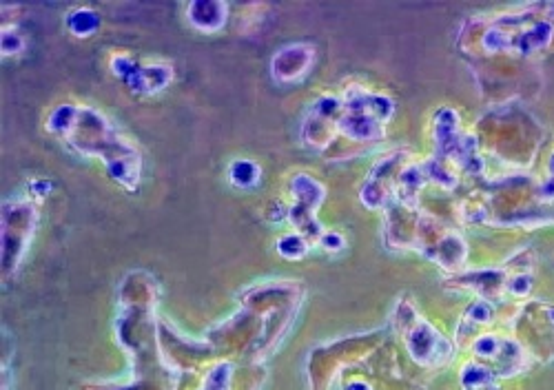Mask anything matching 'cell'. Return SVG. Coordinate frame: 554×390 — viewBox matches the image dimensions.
<instances>
[{
	"label": "cell",
	"instance_id": "1",
	"mask_svg": "<svg viewBox=\"0 0 554 390\" xmlns=\"http://www.w3.org/2000/svg\"><path fill=\"white\" fill-rule=\"evenodd\" d=\"M49 129L63 136L69 147L87 156L102 158L118 184L136 189L140 182V156L98 111L65 105L49 118Z\"/></svg>",
	"mask_w": 554,
	"mask_h": 390
},
{
	"label": "cell",
	"instance_id": "2",
	"mask_svg": "<svg viewBox=\"0 0 554 390\" xmlns=\"http://www.w3.org/2000/svg\"><path fill=\"white\" fill-rule=\"evenodd\" d=\"M395 324L408 348V353L413 355L417 364H422L426 368H437L453 359V342H448L433 324L426 322L424 317H419L408 302H402L397 306Z\"/></svg>",
	"mask_w": 554,
	"mask_h": 390
},
{
	"label": "cell",
	"instance_id": "3",
	"mask_svg": "<svg viewBox=\"0 0 554 390\" xmlns=\"http://www.w3.org/2000/svg\"><path fill=\"white\" fill-rule=\"evenodd\" d=\"M473 355L479 364L490 368L495 377H512L528 368V351L519 340L506 335L484 333L470 344Z\"/></svg>",
	"mask_w": 554,
	"mask_h": 390
},
{
	"label": "cell",
	"instance_id": "4",
	"mask_svg": "<svg viewBox=\"0 0 554 390\" xmlns=\"http://www.w3.org/2000/svg\"><path fill=\"white\" fill-rule=\"evenodd\" d=\"M295 207L289 211V218L293 220V224L297 229H300V235H304L309 242H320L322 240V227L320 222H317V207H320V202L324 198V189L317 184L313 178L309 176H297L295 184Z\"/></svg>",
	"mask_w": 554,
	"mask_h": 390
},
{
	"label": "cell",
	"instance_id": "5",
	"mask_svg": "<svg viewBox=\"0 0 554 390\" xmlns=\"http://www.w3.org/2000/svg\"><path fill=\"white\" fill-rule=\"evenodd\" d=\"M313 63L311 45H291L282 49L273 60V74L277 80H297L306 74Z\"/></svg>",
	"mask_w": 554,
	"mask_h": 390
},
{
	"label": "cell",
	"instance_id": "6",
	"mask_svg": "<svg viewBox=\"0 0 554 390\" xmlns=\"http://www.w3.org/2000/svg\"><path fill=\"white\" fill-rule=\"evenodd\" d=\"M495 320V309H492V304L488 300H477L475 304H470V309L464 313L457 328V337L459 342H470L473 344L477 337L481 335V328H486Z\"/></svg>",
	"mask_w": 554,
	"mask_h": 390
},
{
	"label": "cell",
	"instance_id": "7",
	"mask_svg": "<svg viewBox=\"0 0 554 390\" xmlns=\"http://www.w3.org/2000/svg\"><path fill=\"white\" fill-rule=\"evenodd\" d=\"M227 7L222 3H193L189 5V20L204 32H215L224 25Z\"/></svg>",
	"mask_w": 554,
	"mask_h": 390
},
{
	"label": "cell",
	"instance_id": "8",
	"mask_svg": "<svg viewBox=\"0 0 554 390\" xmlns=\"http://www.w3.org/2000/svg\"><path fill=\"white\" fill-rule=\"evenodd\" d=\"M171 78V69L169 67H147V69H133L125 76L127 85H131L136 91H158L164 85H167Z\"/></svg>",
	"mask_w": 554,
	"mask_h": 390
},
{
	"label": "cell",
	"instance_id": "9",
	"mask_svg": "<svg viewBox=\"0 0 554 390\" xmlns=\"http://www.w3.org/2000/svg\"><path fill=\"white\" fill-rule=\"evenodd\" d=\"M461 388L464 390H499L495 373L479 364L477 359H470L461 366Z\"/></svg>",
	"mask_w": 554,
	"mask_h": 390
},
{
	"label": "cell",
	"instance_id": "10",
	"mask_svg": "<svg viewBox=\"0 0 554 390\" xmlns=\"http://www.w3.org/2000/svg\"><path fill=\"white\" fill-rule=\"evenodd\" d=\"M98 14L91 12V9H76L67 16V25L74 34L78 36H87L98 29Z\"/></svg>",
	"mask_w": 554,
	"mask_h": 390
},
{
	"label": "cell",
	"instance_id": "11",
	"mask_svg": "<svg viewBox=\"0 0 554 390\" xmlns=\"http://www.w3.org/2000/svg\"><path fill=\"white\" fill-rule=\"evenodd\" d=\"M309 246H311V242L306 240L304 235L291 233V235H284V238L277 242V251H280V255H284V258H289V260H300L306 253H309Z\"/></svg>",
	"mask_w": 554,
	"mask_h": 390
},
{
	"label": "cell",
	"instance_id": "12",
	"mask_svg": "<svg viewBox=\"0 0 554 390\" xmlns=\"http://www.w3.org/2000/svg\"><path fill=\"white\" fill-rule=\"evenodd\" d=\"M258 176V164L249 160H235L231 164V182L238 184V187H253V184H258Z\"/></svg>",
	"mask_w": 554,
	"mask_h": 390
},
{
	"label": "cell",
	"instance_id": "13",
	"mask_svg": "<svg viewBox=\"0 0 554 390\" xmlns=\"http://www.w3.org/2000/svg\"><path fill=\"white\" fill-rule=\"evenodd\" d=\"M229 379H231V366L218 364L213 368V373L204 379L202 390H229Z\"/></svg>",
	"mask_w": 554,
	"mask_h": 390
},
{
	"label": "cell",
	"instance_id": "14",
	"mask_svg": "<svg viewBox=\"0 0 554 390\" xmlns=\"http://www.w3.org/2000/svg\"><path fill=\"white\" fill-rule=\"evenodd\" d=\"M320 244L324 246L326 251H342V249H344V238H340V235H337V233L326 231V233L322 235Z\"/></svg>",
	"mask_w": 554,
	"mask_h": 390
},
{
	"label": "cell",
	"instance_id": "15",
	"mask_svg": "<svg viewBox=\"0 0 554 390\" xmlns=\"http://www.w3.org/2000/svg\"><path fill=\"white\" fill-rule=\"evenodd\" d=\"M344 390H373L371 386H368L366 382H359V379H355V382H351V384H346V388Z\"/></svg>",
	"mask_w": 554,
	"mask_h": 390
},
{
	"label": "cell",
	"instance_id": "16",
	"mask_svg": "<svg viewBox=\"0 0 554 390\" xmlns=\"http://www.w3.org/2000/svg\"><path fill=\"white\" fill-rule=\"evenodd\" d=\"M548 169H550V178L554 180V153H552V158H550V167Z\"/></svg>",
	"mask_w": 554,
	"mask_h": 390
}]
</instances>
